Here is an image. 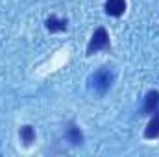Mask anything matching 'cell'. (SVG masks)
Listing matches in <instances>:
<instances>
[{
  "mask_svg": "<svg viewBox=\"0 0 159 157\" xmlns=\"http://www.w3.org/2000/svg\"><path fill=\"white\" fill-rule=\"evenodd\" d=\"M19 137H20V141H22L24 146H30L35 141V129L32 126H22L20 131H19Z\"/></svg>",
  "mask_w": 159,
  "mask_h": 157,
  "instance_id": "ba28073f",
  "label": "cell"
},
{
  "mask_svg": "<svg viewBox=\"0 0 159 157\" xmlns=\"http://www.w3.org/2000/svg\"><path fill=\"white\" fill-rule=\"evenodd\" d=\"M109 48V34L106 28H96L93 37L87 44V56H93L100 50H107Z\"/></svg>",
  "mask_w": 159,
  "mask_h": 157,
  "instance_id": "7a4b0ae2",
  "label": "cell"
},
{
  "mask_svg": "<svg viewBox=\"0 0 159 157\" xmlns=\"http://www.w3.org/2000/svg\"><path fill=\"white\" fill-rule=\"evenodd\" d=\"M126 11V0H107L106 2V13L109 17H120Z\"/></svg>",
  "mask_w": 159,
  "mask_h": 157,
  "instance_id": "5b68a950",
  "label": "cell"
},
{
  "mask_svg": "<svg viewBox=\"0 0 159 157\" xmlns=\"http://www.w3.org/2000/svg\"><path fill=\"white\" fill-rule=\"evenodd\" d=\"M89 89L96 94H104L113 85V72L109 69H98L94 74L89 76Z\"/></svg>",
  "mask_w": 159,
  "mask_h": 157,
  "instance_id": "6da1fadb",
  "label": "cell"
},
{
  "mask_svg": "<svg viewBox=\"0 0 159 157\" xmlns=\"http://www.w3.org/2000/svg\"><path fill=\"white\" fill-rule=\"evenodd\" d=\"M144 137L146 139H157L159 137V109L152 115V120L148 122V126L144 129Z\"/></svg>",
  "mask_w": 159,
  "mask_h": 157,
  "instance_id": "52a82bcc",
  "label": "cell"
},
{
  "mask_svg": "<svg viewBox=\"0 0 159 157\" xmlns=\"http://www.w3.org/2000/svg\"><path fill=\"white\" fill-rule=\"evenodd\" d=\"M159 109V92L157 91H148L144 96V105H143V113L144 115H154Z\"/></svg>",
  "mask_w": 159,
  "mask_h": 157,
  "instance_id": "277c9868",
  "label": "cell"
},
{
  "mask_svg": "<svg viewBox=\"0 0 159 157\" xmlns=\"http://www.w3.org/2000/svg\"><path fill=\"white\" fill-rule=\"evenodd\" d=\"M65 141L70 142V144H74V146H80L83 142V133H81V129L74 122L67 124V128H65Z\"/></svg>",
  "mask_w": 159,
  "mask_h": 157,
  "instance_id": "3957f363",
  "label": "cell"
},
{
  "mask_svg": "<svg viewBox=\"0 0 159 157\" xmlns=\"http://www.w3.org/2000/svg\"><path fill=\"white\" fill-rule=\"evenodd\" d=\"M44 24H46V30L52 32V34H56V32H65V30H67V19H57L56 15L48 17Z\"/></svg>",
  "mask_w": 159,
  "mask_h": 157,
  "instance_id": "8992f818",
  "label": "cell"
}]
</instances>
